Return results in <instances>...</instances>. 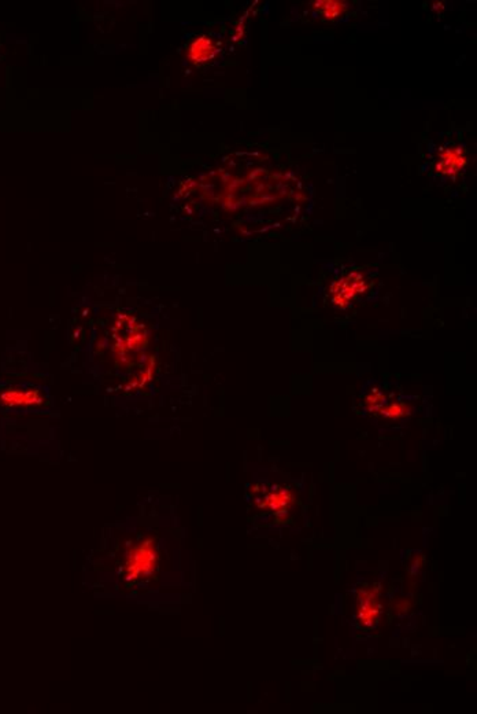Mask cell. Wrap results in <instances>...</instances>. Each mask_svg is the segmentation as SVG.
I'll use <instances>...</instances> for the list:
<instances>
[{"label": "cell", "instance_id": "obj_1", "mask_svg": "<svg viewBox=\"0 0 477 714\" xmlns=\"http://www.w3.org/2000/svg\"><path fill=\"white\" fill-rule=\"evenodd\" d=\"M44 404L41 390L31 385H7L0 387V410L26 411Z\"/></svg>", "mask_w": 477, "mask_h": 714}, {"label": "cell", "instance_id": "obj_2", "mask_svg": "<svg viewBox=\"0 0 477 714\" xmlns=\"http://www.w3.org/2000/svg\"><path fill=\"white\" fill-rule=\"evenodd\" d=\"M155 567H156V551L153 541H141L126 555V560L124 565L125 578L128 581H134L144 575H151Z\"/></svg>", "mask_w": 477, "mask_h": 714}, {"label": "cell", "instance_id": "obj_3", "mask_svg": "<svg viewBox=\"0 0 477 714\" xmlns=\"http://www.w3.org/2000/svg\"><path fill=\"white\" fill-rule=\"evenodd\" d=\"M216 53H217L216 44L207 36H201V37L195 39L188 49V56L195 64L209 62L210 59L214 58Z\"/></svg>", "mask_w": 477, "mask_h": 714}, {"label": "cell", "instance_id": "obj_4", "mask_svg": "<svg viewBox=\"0 0 477 714\" xmlns=\"http://www.w3.org/2000/svg\"><path fill=\"white\" fill-rule=\"evenodd\" d=\"M465 165V157H462L458 150H448L443 154L441 164H438V169L443 174H454Z\"/></svg>", "mask_w": 477, "mask_h": 714}, {"label": "cell", "instance_id": "obj_5", "mask_svg": "<svg viewBox=\"0 0 477 714\" xmlns=\"http://www.w3.org/2000/svg\"><path fill=\"white\" fill-rule=\"evenodd\" d=\"M317 9L324 13L325 17L335 18L341 14L343 4L339 1H320L317 3Z\"/></svg>", "mask_w": 477, "mask_h": 714}]
</instances>
